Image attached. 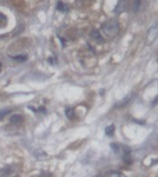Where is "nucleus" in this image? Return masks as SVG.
Segmentation results:
<instances>
[{"instance_id":"nucleus-1","label":"nucleus","mask_w":158,"mask_h":177,"mask_svg":"<svg viewBox=\"0 0 158 177\" xmlns=\"http://www.w3.org/2000/svg\"><path fill=\"white\" fill-rule=\"evenodd\" d=\"M102 31L108 38L116 37L118 34V32H119V22H118V20L117 19H110V20L105 21L102 25Z\"/></svg>"},{"instance_id":"nucleus-6","label":"nucleus","mask_w":158,"mask_h":177,"mask_svg":"<svg viewBox=\"0 0 158 177\" xmlns=\"http://www.w3.org/2000/svg\"><path fill=\"white\" fill-rule=\"evenodd\" d=\"M22 120V117L20 115H13L11 117V123H13V124H18V123H21Z\"/></svg>"},{"instance_id":"nucleus-2","label":"nucleus","mask_w":158,"mask_h":177,"mask_svg":"<svg viewBox=\"0 0 158 177\" xmlns=\"http://www.w3.org/2000/svg\"><path fill=\"white\" fill-rule=\"evenodd\" d=\"M158 37V25H155V26H152L148 33V37H146V45H151Z\"/></svg>"},{"instance_id":"nucleus-3","label":"nucleus","mask_w":158,"mask_h":177,"mask_svg":"<svg viewBox=\"0 0 158 177\" xmlns=\"http://www.w3.org/2000/svg\"><path fill=\"white\" fill-rule=\"evenodd\" d=\"M129 6H130L129 0H119L117 6H116L115 12L117 14H121V13H124V12H126L129 10Z\"/></svg>"},{"instance_id":"nucleus-12","label":"nucleus","mask_w":158,"mask_h":177,"mask_svg":"<svg viewBox=\"0 0 158 177\" xmlns=\"http://www.w3.org/2000/svg\"><path fill=\"white\" fill-rule=\"evenodd\" d=\"M14 60H18V61H25L27 59L26 56H17V57H13Z\"/></svg>"},{"instance_id":"nucleus-9","label":"nucleus","mask_w":158,"mask_h":177,"mask_svg":"<svg viewBox=\"0 0 158 177\" xmlns=\"http://www.w3.org/2000/svg\"><path fill=\"white\" fill-rule=\"evenodd\" d=\"M66 116H67V118L72 119L75 117V110L73 109H66Z\"/></svg>"},{"instance_id":"nucleus-8","label":"nucleus","mask_w":158,"mask_h":177,"mask_svg":"<svg viewBox=\"0 0 158 177\" xmlns=\"http://www.w3.org/2000/svg\"><path fill=\"white\" fill-rule=\"evenodd\" d=\"M132 95H133V93H131V95H130L127 98H124V99L121 100V102L118 104V106H124V105H127V103L130 102V100H131V98H132Z\"/></svg>"},{"instance_id":"nucleus-5","label":"nucleus","mask_w":158,"mask_h":177,"mask_svg":"<svg viewBox=\"0 0 158 177\" xmlns=\"http://www.w3.org/2000/svg\"><path fill=\"white\" fill-rule=\"evenodd\" d=\"M113 132H115V126H113V125H108V126H106V129H105V133H106V136L112 137V136H113Z\"/></svg>"},{"instance_id":"nucleus-11","label":"nucleus","mask_w":158,"mask_h":177,"mask_svg":"<svg viewBox=\"0 0 158 177\" xmlns=\"http://www.w3.org/2000/svg\"><path fill=\"white\" fill-rule=\"evenodd\" d=\"M9 112H11L9 110H3V111H0V120H1L4 117H6Z\"/></svg>"},{"instance_id":"nucleus-4","label":"nucleus","mask_w":158,"mask_h":177,"mask_svg":"<svg viewBox=\"0 0 158 177\" xmlns=\"http://www.w3.org/2000/svg\"><path fill=\"white\" fill-rule=\"evenodd\" d=\"M91 37L93 38L94 40L99 42V43H103V42H104L103 38H102V35H100V33L98 32V30H92V31H91Z\"/></svg>"},{"instance_id":"nucleus-10","label":"nucleus","mask_w":158,"mask_h":177,"mask_svg":"<svg viewBox=\"0 0 158 177\" xmlns=\"http://www.w3.org/2000/svg\"><path fill=\"white\" fill-rule=\"evenodd\" d=\"M139 4H140V0H135V3H133V11L135 12L139 11Z\"/></svg>"},{"instance_id":"nucleus-7","label":"nucleus","mask_w":158,"mask_h":177,"mask_svg":"<svg viewBox=\"0 0 158 177\" xmlns=\"http://www.w3.org/2000/svg\"><path fill=\"white\" fill-rule=\"evenodd\" d=\"M57 10L60 11V12H66V11H67V6H66L63 1H58V4H57Z\"/></svg>"},{"instance_id":"nucleus-13","label":"nucleus","mask_w":158,"mask_h":177,"mask_svg":"<svg viewBox=\"0 0 158 177\" xmlns=\"http://www.w3.org/2000/svg\"><path fill=\"white\" fill-rule=\"evenodd\" d=\"M107 176H123L120 172H118V171H113V172H107L106 174Z\"/></svg>"},{"instance_id":"nucleus-14","label":"nucleus","mask_w":158,"mask_h":177,"mask_svg":"<svg viewBox=\"0 0 158 177\" xmlns=\"http://www.w3.org/2000/svg\"><path fill=\"white\" fill-rule=\"evenodd\" d=\"M0 21H1V24H6V17L3 14V13H0Z\"/></svg>"}]
</instances>
